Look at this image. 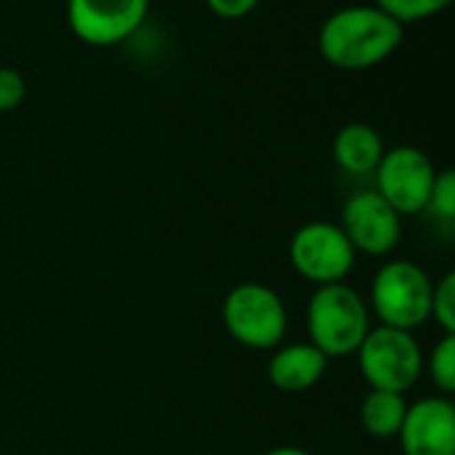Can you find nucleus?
Returning <instances> with one entry per match:
<instances>
[{"mask_svg":"<svg viewBox=\"0 0 455 455\" xmlns=\"http://www.w3.org/2000/svg\"><path fill=\"white\" fill-rule=\"evenodd\" d=\"M432 317L443 328V333L455 336V272H448L432 288Z\"/></svg>","mask_w":455,"mask_h":455,"instance_id":"16","label":"nucleus"},{"mask_svg":"<svg viewBox=\"0 0 455 455\" xmlns=\"http://www.w3.org/2000/svg\"><path fill=\"white\" fill-rule=\"evenodd\" d=\"M437 168L432 157L411 144H400L384 152L376 168V192L400 213H424L432 197Z\"/></svg>","mask_w":455,"mask_h":455,"instance_id":"7","label":"nucleus"},{"mask_svg":"<svg viewBox=\"0 0 455 455\" xmlns=\"http://www.w3.org/2000/svg\"><path fill=\"white\" fill-rule=\"evenodd\" d=\"M397 440L403 455H455L453 400L435 395L408 405Z\"/></svg>","mask_w":455,"mask_h":455,"instance_id":"10","label":"nucleus"},{"mask_svg":"<svg viewBox=\"0 0 455 455\" xmlns=\"http://www.w3.org/2000/svg\"><path fill=\"white\" fill-rule=\"evenodd\" d=\"M264 455H312V453H309V451H304V448H296V445H280V448L267 451Z\"/></svg>","mask_w":455,"mask_h":455,"instance_id":"20","label":"nucleus"},{"mask_svg":"<svg viewBox=\"0 0 455 455\" xmlns=\"http://www.w3.org/2000/svg\"><path fill=\"white\" fill-rule=\"evenodd\" d=\"M339 227L352 248L365 256H389L403 237V216L376 189L349 195L341 205Z\"/></svg>","mask_w":455,"mask_h":455,"instance_id":"9","label":"nucleus"},{"mask_svg":"<svg viewBox=\"0 0 455 455\" xmlns=\"http://www.w3.org/2000/svg\"><path fill=\"white\" fill-rule=\"evenodd\" d=\"M149 16V0H67L72 35L93 48H112L131 40Z\"/></svg>","mask_w":455,"mask_h":455,"instance_id":"8","label":"nucleus"},{"mask_svg":"<svg viewBox=\"0 0 455 455\" xmlns=\"http://www.w3.org/2000/svg\"><path fill=\"white\" fill-rule=\"evenodd\" d=\"M379 8H384L389 16H395L400 24H416L427 21L437 13H443L453 0H373Z\"/></svg>","mask_w":455,"mask_h":455,"instance_id":"15","label":"nucleus"},{"mask_svg":"<svg viewBox=\"0 0 455 455\" xmlns=\"http://www.w3.org/2000/svg\"><path fill=\"white\" fill-rule=\"evenodd\" d=\"M424 368L429 371V379L432 384L437 387L440 395L445 397H453L455 392V336L453 333H445L435 352L429 355V360H424Z\"/></svg>","mask_w":455,"mask_h":455,"instance_id":"14","label":"nucleus"},{"mask_svg":"<svg viewBox=\"0 0 455 455\" xmlns=\"http://www.w3.org/2000/svg\"><path fill=\"white\" fill-rule=\"evenodd\" d=\"M328 357L315 349L309 341L307 344H285L277 347L272 360H269V381L275 389L288 392V395H301L315 389L323 376L328 373Z\"/></svg>","mask_w":455,"mask_h":455,"instance_id":"11","label":"nucleus"},{"mask_svg":"<svg viewBox=\"0 0 455 455\" xmlns=\"http://www.w3.org/2000/svg\"><path fill=\"white\" fill-rule=\"evenodd\" d=\"M405 40V24L376 3L333 11L317 32L320 56L344 72H365L389 61Z\"/></svg>","mask_w":455,"mask_h":455,"instance_id":"1","label":"nucleus"},{"mask_svg":"<svg viewBox=\"0 0 455 455\" xmlns=\"http://www.w3.org/2000/svg\"><path fill=\"white\" fill-rule=\"evenodd\" d=\"M387 147L381 133L368 123H347L333 139V160L349 176L376 173Z\"/></svg>","mask_w":455,"mask_h":455,"instance_id":"12","label":"nucleus"},{"mask_svg":"<svg viewBox=\"0 0 455 455\" xmlns=\"http://www.w3.org/2000/svg\"><path fill=\"white\" fill-rule=\"evenodd\" d=\"M408 413L405 395L371 389L360 403V424L373 440H397Z\"/></svg>","mask_w":455,"mask_h":455,"instance_id":"13","label":"nucleus"},{"mask_svg":"<svg viewBox=\"0 0 455 455\" xmlns=\"http://www.w3.org/2000/svg\"><path fill=\"white\" fill-rule=\"evenodd\" d=\"M27 99V80L13 67H0V115L13 112Z\"/></svg>","mask_w":455,"mask_h":455,"instance_id":"18","label":"nucleus"},{"mask_svg":"<svg viewBox=\"0 0 455 455\" xmlns=\"http://www.w3.org/2000/svg\"><path fill=\"white\" fill-rule=\"evenodd\" d=\"M357 365L371 389L405 395L424 373V349L411 331L400 328H371L357 349Z\"/></svg>","mask_w":455,"mask_h":455,"instance_id":"5","label":"nucleus"},{"mask_svg":"<svg viewBox=\"0 0 455 455\" xmlns=\"http://www.w3.org/2000/svg\"><path fill=\"white\" fill-rule=\"evenodd\" d=\"M227 333L245 349H277L288 331V309L280 293L264 283L235 285L221 307Z\"/></svg>","mask_w":455,"mask_h":455,"instance_id":"4","label":"nucleus"},{"mask_svg":"<svg viewBox=\"0 0 455 455\" xmlns=\"http://www.w3.org/2000/svg\"><path fill=\"white\" fill-rule=\"evenodd\" d=\"M427 211H432L443 224H453L455 219V173L451 168L437 171L435 187H432V197Z\"/></svg>","mask_w":455,"mask_h":455,"instance_id":"17","label":"nucleus"},{"mask_svg":"<svg viewBox=\"0 0 455 455\" xmlns=\"http://www.w3.org/2000/svg\"><path fill=\"white\" fill-rule=\"evenodd\" d=\"M293 269L312 285L344 283L357 264V251L339 224L309 221L296 229L288 245Z\"/></svg>","mask_w":455,"mask_h":455,"instance_id":"6","label":"nucleus"},{"mask_svg":"<svg viewBox=\"0 0 455 455\" xmlns=\"http://www.w3.org/2000/svg\"><path fill=\"white\" fill-rule=\"evenodd\" d=\"M259 3L261 0H205L208 11L219 19H227V21H237V19L251 16L259 8Z\"/></svg>","mask_w":455,"mask_h":455,"instance_id":"19","label":"nucleus"},{"mask_svg":"<svg viewBox=\"0 0 455 455\" xmlns=\"http://www.w3.org/2000/svg\"><path fill=\"white\" fill-rule=\"evenodd\" d=\"M432 288L427 269L408 259L387 261L371 285L373 315L387 328L416 331L432 320Z\"/></svg>","mask_w":455,"mask_h":455,"instance_id":"3","label":"nucleus"},{"mask_svg":"<svg viewBox=\"0 0 455 455\" xmlns=\"http://www.w3.org/2000/svg\"><path fill=\"white\" fill-rule=\"evenodd\" d=\"M307 331L309 344L328 360L352 357L371 331V309L347 283L320 285L307 307Z\"/></svg>","mask_w":455,"mask_h":455,"instance_id":"2","label":"nucleus"}]
</instances>
